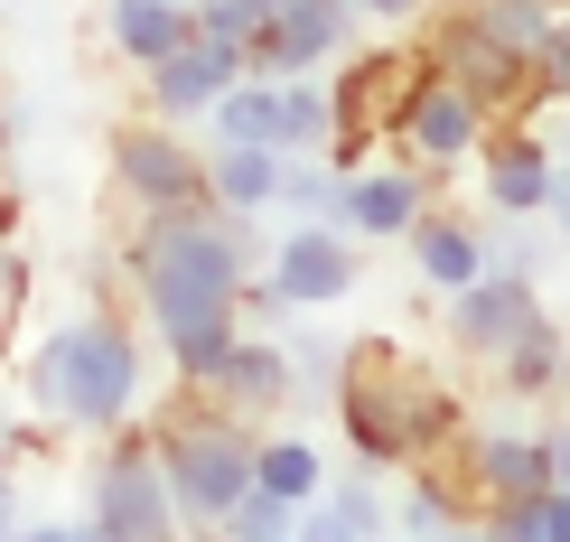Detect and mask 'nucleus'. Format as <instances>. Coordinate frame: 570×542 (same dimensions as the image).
Instances as JSON below:
<instances>
[{"mask_svg":"<svg viewBox=\"0 0 570 542\" xmlns=\"http://www.w3.org/2000/svg\"><path fill=\"white\" fill-rule=\"evenodd\" d=\"M122 280H131V309H140V327H150L159 356L187 346V337H216V327L244 318L253 225L244 216H216V206H187V216H131Z\"/></svg>","mask_w":570,"mask_h":542,"instance_id":"1","label":"nucleus"},{"mask_svg":"<svg viewBox=\"0 0 570 542\" xmlns=\"http://www.w3.org/2000/svg\"><path fill=\"white\" fill-rule=\"evenodd\" d=\"M337 421H346V450L374 467V477H402V467H421V459H440L449 440L468 431V412H459V393H449V374H431L412 356V346H393V337H346V365H337Z\"/></svg>","mask_w":570,"mask_h":542,"instance_id":"2","label":"nucleus"},{"mask_svg":"<svg viewBox=\"0 0 570 542\" xmlns=\"http://www.w3.org/2000/svg\"><path fill=\"white\" fill-rule=\"evenodd\" d=\"M29 403H38V421H57L76 440H104L122 421H140V403H150V327H131L104 299L57 318L29 346Z\"/></svg>","mask_w":570,"mask_h":542,"instance_id":"3","label":"nucleus"},{"mask_svg":"<svg viewBox=\"0 0 570 542\" xmlns=\"http://www.w3.org/2000/svg\"><path fill=\"white\" fill-rule=\"evenodd\" d=\"M150 450H159V477H169V505L187 533H216L234 496L253 486V450H263V421H234L216 412L206 393H178L169 412L150 421Z\"/></svg>","mask_w":570,"mask_h":542,"instance_id":"4","label":"nucleus"},{"mask_svg":"<svg viewBox=\"0 0 570 542\" xmlns=\"http://www.w3.org/2000/svg\"><path fill=\"white\" fill-rule=\"evenodd\" d=\"M85 524H94V542H187L178 505H169V477H159V450H150V421H122V431L94 440Z\"/></svg>","mask_w":570,"mask_h":542,"instance_id":"5","label":"nucleus"},{"mask_svg":"<svg viewBox=\"0 0 570 542\" xmlns=\"http://www.w3.org/2000/svg\"><path fill=\"white\" fill-rule=\"evenodd\" d=\"M431 76L421 66V47L412 38H393V47H346L337 66H327V159L355 178L374 159V140H393V122H402V104H412V85Z\"/></svg>","mask_w":570,"mask_h":542,"instance_id":"6","label":"nucleus"},{"mask_svg":"<svg viewBox=\"0 0 570 542\" xmlns=\"http://www.w3.org/2000/svg\"><path fill=\"white\" fill-rule=\"evenodd\" d=\"M412 47H421V66H431L440 85L478 93L487 112H524V104H533V66H524V47H505L478 10H468V0H431V10L412 19Z\"/></svg>","mask_w":570,"mask_h":542,"instance_id":"7","label":"nucleus"},{"mask_svg":"<svg viewBox=\"0 0 570 542\" xmlns=\"http://www.w3.org/2000/svg\"><path fill=\"white\" fill-rule=\"evenodd\" d=\"M104 169H112V197H122L131 216H187V206H216V197H206V150L178 122H159V112L112 122Z\"/></svg>","mask_w":570,"mask_h":542,"instance_id":"8","label":"nucleus"},{"mask_svg":"<svg viewBox=\"0 0 570 542\" xmlns=\"http://www.w3.org/2000/svg\"><path fill=\"white\" fill-rule=\"evenodd\" d=\"M478 187H487V206L505 225H533V216H552L561 206V150H552V131L533 122V112H495L487 140H478Z\"/></svg>","mask_w":570,"mask_h":542,"instance_id":"9","label":"nucleus"},{"mask_svg":"<svg viewBox=\"0 0 570 542\" xmlns=\"http://www.w3.org/2000/svg\"><path fill=\"white\" fill-rule=\"evenodd\" d=\"M440 467L459 477L468 505H514V496H542V486H552L542 431H514V421H468V431L440 450Z\"/></svg>","mask_w":570,"mask_h":542,"instance_id":"10","label":"nucleus"},{"mask_svg":"<svg viewBox=\"0 0 570 542\" xmlns=\"http://www.w3.org/2000/svg\"><path fill=\"white\" fill-rule=\"evenodd\" d=\"M355 0H272V19H263V38L244 47V76H327V66L355 47Z\"/></svg>","mask_w":570,"mask_h":542,"instance_id":"11","label":"nucleus"},{"mask_svg":"<svg viewBox=\"0 0 570 542\" xmlns=\"http://www.w3.org/2000/svg\"><path fill=\"white\" fill-rule=\"evenodd\" d=\"M487 122H495V112L478 104V93H459V85L421 76V85H412V104H402V122H393V150L412 159L421 178H440V169H468V159H478Z\"/></svg>","mask_w":570,"mask_h":542,"instance_id":"12","label":"nucleus"},{"mask_svg":"<svg viewBox=\"0 0 570 542\" xmlns=\"http://www.w3.org/2000/svg\"><path fill=\"white\" fill-rule=\"evenodd\" d=\"M542 318V280L533 272H505V263H487L468 290H449V346H459L468 365H495L514 337Z\"/></svg>","mask_w":570,"mask_h":542,"instance_id":"13","label":"nucleus"},{"mask_svg":"<svg viewBox=\"0 0 570 542\" xmlns=\"http://www.w3.org/2000/svg\"><path fill=\"white\" fill-rule=\"evenodd\" d=\"M253 290H263L272 309H337V299L355 290V244L337 225H291Z\"/></svg>","mask_w":570,"mask_h":542,"instance_id":"14","label":"nucleus"},{"mask_svg":"<svg viewBox=\"0 0 570 542\" xmlns=\"http://www.w3.org/2000/svg\"><path fill=\"white\" fill-rule=\"evenodd\" d=\"M244 76V47H225V38H187L169 47L159 66H140V112H159V122H206V104Z\"/></svg>","mask_w":570,"mask_h":542,"instance_id":"15","label":"nucleus"},{"mask_svg":"<svg viewBox=\"0 0 570 542\" xmlns=\"http://www.w3.org/2000/svg\"><path fill=\"white\" fill-rule=\"evenodd\" d=\"M206 403L216 412H234V421H281L299 403V384H291V346L281 337H234V356L216 365V384H206Z\"/></svg>","mask_w":570,"mask_h":542,"instance_id":"16","label":"nucleus"},{"mask_svg":"<svg viewBox=\"0 0 570 542\" xmlns=\"http://www.w3.org/2000/svg\"><path fill=\"white\" fill-rule=\"evenodd\" d=\"M412 244V272L431 280V290H468L495 253H487V225L478 216H459V206H421V225L402 234Z\"/></svg>","mask_w":570,"mask_h":542,"instance_id":"17","label":"nucleus"},{"mask_svg":"<svg viewBox=\"0 0 570 542\" xmlns=\"http://www.w3.org/2000/svg\"><path fill=\"white\" fill-rule=\"evenodd\" d=\"M421 206H431V178H421L412 159L346 178V234H365V244H402V234L421 225Z\"/></svg>","mask_w":570,"mask_h":542,"instance_id":"18","label":"nucleus"},{"mask_svg":"<svg viewBox=\"0 0 570 542\" xmlns=\"http://www.w3.org/2000/svg\"><path fill=\"white\" fill-rule=\"evenodd\" d=\"M187 38H197V10H187V0H104V47L131 66V76L159 66Z\"/></svg>","mask_w":570,"mask_h":542,"instance_id":"19","label":"nucleus"},{"mask_svg":"<svg viewBox=\"0 0 570 542\" xmlns=\"http://www.w3.org/2000/svg\"><path fill=\"white\" fill-rule=\"evenodd\" d=\"M495 384H505L514 403H542V412H552L561 393H570V337H561V318H552V309H542L524 337L495 356Z\"/></svg>","mask_w":570,"mask_h":542,"instance_id":"20","label":"nucleus"},{"mask_svg":"<svg viewBox=\"0 0 570 542\" xmlns=\"http://www.w3.org/2000/svg\"><path fill=\"white\" fill-rule=\"evenodd\" d=\"M206 197H216V216H263L281 206V150H244V140H216L206 150Z\"/></svg>","mask_w":570,"mask_h":542,"instance_id":"21","label":"nucleus"},{"mask_svg":"<svg viewBox=\"0 0 570 542\" xmlns=\"http://www.w3.org/2000/svg\"><path fill=\"white\" fill-rule=\"evenodd\" d=\"M253 486L281 505H318L327 496V459H318V440H299V431H263V450H253Z\"/></svg>","mask_w":570,"mask_h":542,"instance_id":"22","label":"nucleus"},{"mask_svg":"<svg viewBox=\"0 0 570 542\" xmlns=\"http://www.w3.org/2000/svg\"><path fill=\"white\" fill-rule=\"evenodd\" d=\"M206 131L244 140V150H281V85L272 76H234L216 104H206Z\"/></svg>","mask_w":570,"mask_h":542,"instance_id":"23","label":"nucleus"},{"mask_svg":"<svg viewBox=\"0 0 570 542\" xmlns=\"http://www.w3.org/2000/svg\"><path fill=\"white\" fill-rule=\"evenodd\" d=\"M281 206H291L299 225H337V234H346V169H337L327 150L281 159Z\"/></svg>","mask_w":570,"mask_h":542,"instance_id":"24","label":"nucleus"},{"mask_svg":"<svg viewBox=\"0 0 570 542\" xmlns=\"http://www.w3.org/2000/svg\"><path fill=\"white\" fill-rule=\"evenodd\" d=\"M327 76H281V159H308L327 150Z\"/></svg>","mask_w":570,"mask_h":542,"instance_id":"25","label":"nucleus"},{"mask_svg":"<svg viewBox=\"0 0 570 542\" xmlns=\"http://www.w3.org/2000/svg\"><path fill=\"white\" fill-rule=\"evenodd\" d=\"M524 66H533V104H524V112L542 122V112H561V104H570V10L533 38V57H524Z\"/></svg>","mask_w":570,"mask_h":542,"instance_id":"26","label":"nucleus"},{"mask_svg":"<svg viewBox=\"0 0 570 542\" xmlns=\"http://www.w3.org/2000/svg\"><path fill=\"white\" fill-rule=\"evenodd\" d=\"M327 505H337V524L355 542H384L393 533V496L374 486V467H365V477H337V486H327Z\"/></svg>","mask_w":570,"mask_h":542,"instance_id":"27","label":"nucleus"},{"mask_svg":"<svg viewBox=\"0 0 570 542\" xmlns=\"http://www.w3.org/2000/svg\"><path fill=\"white\" fill-rule=\"evenodd\" d=\"M291 524H299V505L263 496V486H244V496H234V514L216 524V542H291Z\"/></svg>","mask_w":570,"mask_h":542,"instance_id":"28","label":"nucleus"},{"mask_svg":"<svg viewBox=\"0 0 570 542\" xmlns=\"http://www.w3.org/2000/svg\"><path fill=\"white\" fill-rule=\"evenodd\" d=\"M468 10H478V19H487V29L505 38V47H524V57H533V38L561 19V0H468Z\"/></svg>","mask_w":570,"mask_h":542,"instance_id":"29","label":"nucleus"},{"mask_svg":"<svg viewBox=\"0 0 570 542\" xmlns=\"http://www.w3.org/2000/svg\"><path fill=\"white\" fill-rule=\"evenodd\" d=\"M337 365H346V337H291V384L299 393H337Z\"/></svg>","mask_w":570,"mask_h":542,"instance_id":"30","label":"nucleus"},{"mask_svg":"<svg viewBox=\"0 0 570 542\" xmlns=\"http://www.w3.org/2000/svg\"><path fill=\"white\" fill-rule=\"evenodd\" d=\"M263 19H272V0H197V29L225 38V47H253V38H263Z\"/></svg>","mask_w":570,"mask_h":542,"instance_id":"31","label":"nucleus"},{"mask_svg":"<svg viewBox=\"0 0 570 542\" xmlns=\"http://www.w3.org/2000/svg\"><path fill=\"white\" fill-rule=\"evenodd\" d=\"M478 533H487V542H542V496H514V505H478Z\"/></svg>","mask_w":570,"mask_h":542,"instance_id":"32","label":"nucleus"},{"mask_svg":"<svg viewBox=\"0 0 570 542\" xmlns=\"http://www.w3.org/2000/svg\"><path fill=\"white\" fill-rule=\"evenodd\" d=\"M291 542H355V533L337 524V505L318 496V505H299V524H291Z\"/></svg>","mask_w":570,"mask_h":542,"instance_id":"33","label":"nucleus"},{"mask_svg":"<svg viewBox=\"0 0 570 542\" xmlns=\"http://www.w3.org/2000/svg\"><path fill=\"white\" fill-rule=\"evenodd\" d=\"M421 10H431V0H355V19H374V29H412Z\"/></svg>","mask_w":570,"mask_h":542,"instance_id":"34","label":"nucleus"},{"mask_svg":"<svg viewBox=\"0 0 570 542\" xmlns=\"http://www.w3.org/2000/svg\"><path fill=\"white\" fill-rule=\"evenodd\" d=\"M542 542H570V486H542Z\"/></svg>","mask_w":570,"mask_h":542,"instance_id":"35","label":"nucleus"},{"mask_svg":"<svg viewBox=\"0 0 570 542\" xmlns=\"http://www.w3.org/2000/svg\"><path fill=\"white\" fill-rule=\"evenodd\" d=\"M19 524H29V514H19V477H10V459H0V542H19Z\"/></svg>","mask_w":570,"mask_h":542,"instance_id":"36","label":"nucleus"},{"mask_svg":"<svg viewBox=\"0 0 570 542\" xmlns=\"http://www.w3.org/2000/svg\"><path fill=\"white\" fill-rule=\"evenodd\" d=\"M19 542H94V524L76 514V524H19Z\"/></svg>","mask_w":570,"mask_h":542,"instance_id":"37","label":"nucleus"},{"mask_svg":"<svg viewBox=\"0 0 570 542\" xmlns=\"http://www.w3.org/2000/svg\"><path fill=\"white\" fill-rule=\"evenodd\" d=\"M552 150H561V159H570V104H561V131H552Z\"/></svg>","mask_w":570,"mask_h":542,"instance_id":"38","label":"nucleus"},{"mask_svg":"<svg viewBox=\"0 0 570 542\" xmlns=\"http://www.w3.org/2000/svg\"><path fill=\"white\" fill-rule=\"evenodd\" d=\"M449 542H487V533H478V514H468V524H459V533H449Z\"/></svg>","mask_w":570,"mask_h":542,"instance_id":"39","label":"nucleus"},{"mask_svg":"<svg viewBox=\"0 0 570 542\" xmlns=\"http://www.w3.org/2000/svg\"><path fill=\"white\" fill-rule=\"evenodd\" d=\"M552 216H561V234H570V187H561V206H552Z\"/></svg>","mask_w":570,"mask_h":542,"instance_id":"40","label":"nucleus"},{"mask_svg":"<svg viewBox=\"0 0 570 542\" xmlns=\"http://www.w3.org/2000/svg\"><path fill=\"white\" fill-rule=\"evenodd\" d=\"M0 104H10V85H0Z\"/></svg>","mask_w":570,"mask_h":542,"instance_id":"41","label":"nucleus"},{"mask_svg":"<svg viewBox=\"0 0 570 542\" xmlns=\"http://www.w3.org/2000/svg\"><path fill=\"white\" fill-rule=\"evenodd\" d=\"M187 10H197V0H187Z\"/></svg>","mask_w":570,"mask_h":542,"instance_id":"42","label":"nucleus"},{"mask_svg":"<svg viewBox=\"0 0 570 542\" xmlns=\"http://www.w3.org/2000/svg\"><path fill=\"white\" fill-rule=\"evenodd\" d=\"M561 10H570V0H561Z\"/></svg>","mask_w":570,"mask_h":542,"instance_id":"43","label":"nucleus"}]
</instances>
